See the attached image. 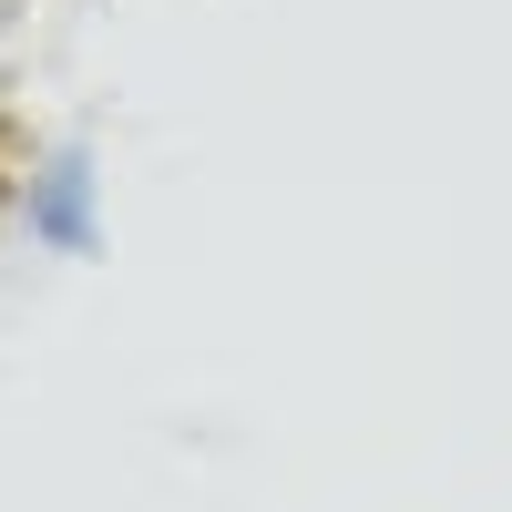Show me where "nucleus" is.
<instances>
[{"mask_svg": "<svg viewBox=\"0 0 512 512\" xmlns=\"http://www.w3.org/2000/svg\"><path fill=\"white\" fill-rule=\"evenodd\" d=\"M82 185H93V175H82V164L62 154V164H52V185H41V205H31V236L82 246Z\"/></svg>", "mask_w": 512, "mask_h": 512, "instance_id": "1", "label": "nucleus"}]
</instances>
